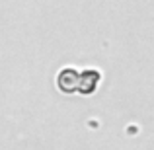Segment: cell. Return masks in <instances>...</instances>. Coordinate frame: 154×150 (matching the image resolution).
I'll return each mask as SVG.
<instances>
[{"mask_svg":"<svg viewBox=\"0 0 154 150\" xmlns=\"http://www.w3.org/2000/svg\"><path fill=\"white\" fill-rule=\"evenodd\" d=\"M100 74L94 70H72L64 68L57 76V86L63 92H80V94H92L96 90Z\"/></svg>","mask_w":154,"mask_h":150,"instance_id":"obj_1","label":"cell"}]
</instances>
